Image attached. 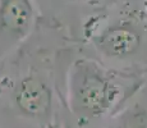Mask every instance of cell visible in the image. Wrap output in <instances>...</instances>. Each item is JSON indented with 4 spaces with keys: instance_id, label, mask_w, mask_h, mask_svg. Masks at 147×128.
<instances>
[{
    "instance_id": "obj_1",
    "label": "cell",
    "mask_w": 147,
    "mask_h": 128,
    "mask_svg": "<svg viewBox=\"0 0 147 128\" xmlns=\"http://www.w3.org/2000/svg\"><path fill=\"white\" fill-rule=\"evenodd\" d=\"M67 40L42 18L31 39L0 64V119L8 128H74L58 79V51Z\"/></svg>"
},
{
    "instance_id": "obj_7",
    "label": "cell",
    "mask_w": 147,
    "mask_h": 128,
    "mask_svg": "<svg viewBox=\"0 0 147 128\" xmlns=\"http://www.w3.org/2000/svg\"><path fill=\"white\" fill-rule=\"evenodd\" d=\"M0 128H8L7 126H5V123H4V122L1 121V119H0Z\"/></svg>"
},
{
    "instance_id": "obj_5",
    "label": "cell",
    "mask_w": 147,
    "mask_h": 128,
    "mask_svg": "<svg viewBox=\"0 0 147 128\" xmlns=\"http://www.w3.org/2000/svg\"><path fill=\"white\" fill-rule=\"evenodd\" d=\"M41 19L37 0H0V64L31 39Z\"/></svg>"
},
{
    "instance_id": "obj_6",
    "label": "cell",
    "mask_w": 147,
    "mask_h": 128,
    "mask_svg": "<svg viewBox=\"0 0 147 128\" xmlns=\"http://www.w3.org/2000/svg\"><path fill=\"white\" fill-rule=\"evenodd\" d=\"M102 128H147V100L142 87Z\"/></svg>"
},
{
    "instance_id": "obj_3",
    "label": "cell",
    "mask_w": 147,
    "mask_h": 128,
    "mask_svg": "<svg viewBox=\"0 0 147 128\" xmlns=\"http://www.w3.org/2000/svg\"><path fill=\"white\" fill-rule=\"evenodd\" d=\"M77 45L109 67L145 72L147 0H133L110 12Z\"/></svg>"
},
{
    "instance_id": "obj_4",
    "label": "cell",
    "mask_w": 147,
    "mask_h": 128,
    "mask_svg": "<svg viewBox=\"0 0 147 128\" xmlns=\"http://www.w3.org/2000/svg\"><path fill=\"white\" fill-rule=\"evenodd\" d=\"M133 0H37L42 18L81 44L94 26L117 8Z\"/></svg>"
},
{
    "instance_id": "obj_2",
    "label": "cell",
    "mask_w": 147,
    "mask_h": 128,
    "mask_svg": "<svg viewBox=\"0 0 147 128\" xmlns=\"http://www.w3.org/2000/svg\"><path fill=\"white\" fill-rule=\"evenodd\" d=\"M58 79L74 128H102L145 86V72L109 67L67 40L58 51Z\"/></svg>"
}]
</instances>
